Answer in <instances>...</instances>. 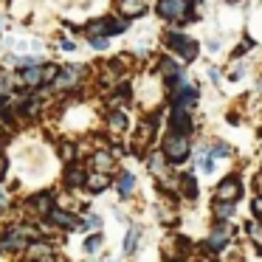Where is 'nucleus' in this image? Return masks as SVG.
I'll return each mask as SVG.
<instances>
[{
	"label": "nucleus",
	"instance_id": "obj_1",
	"mask_svg": "<svg viewBox=\"0 0 262 262\" xmlns=\"http://www.w3.org/2000/svg\"><path fill=\"white\" fill-rule=\"evenodd\" d=\"M161 155L172 164H183L189 158V138L181 133H169V136L161 141Z\"/></svg>",
	"mask_w": 262,
	"mask_h": 262
},
{
	"label": "nucleus",
	"instance_id": "obj_2",
	"mask_svg": "<svg viewBox=\"0 0 262 262\" xmlns=\"http://www.w3.org/2000/svg\"><path fill=\"white\" fill-rule=\"evenodd\" d=\"M124 31H127V20L102 17L88 23V37H113V34H124Z\"/></svg>",
	"mask_w": 262,
	"mask_h": 262
},
{
	"label": "nucleus",
	"instance_id": "obj_3",
	"mask_svg": "<svg viewBox=\"0 0 262 262\" xmlns=\"http://www.w3.org/2000/svg\"><path fill=\"white\" fill-rule=\"evenodd\" d=\"M166 46H169L178 57H183V62H192V59L198 57V42L189 40V37L181 34V31H172V34L166 37Z\"/></svg>",
	"mask_w": 262,
	"mask_h": 262
},
{
	"label": "nucleus",
	"instance_id": "obj_4",
	"mask_svg": "<svg viewBox=\"0 0 262 262\" xmlns=\"http://www.w3.org/2000/svg\"><path fill=\"white\" fill-rule=\"evenodd\" d=\"M158 14L164 20H189V3L186 0H158Z\"/></svg>",
	"mask_w": 262,
	"mask_h": 262
},
{
	"label": "nucleus",
	"instance_id": "obj_5",
	"mask_svg": "<svg viewBox=\"0 0 262 262\" xmlns=\"http://www.w3.org/2000/svg\"><path fill=\"white\" fill-rule=\"evenodd\" d=\"M82 79V68L79 65H71V68H59L57 79H54V88L57 91H71V88H76V82Z\"/></svg>",
	"mask_w": 262,
	"mask_h": 262
},
{
	"label": "nucleus",
	"instance_id": "obj_6",
	"mask_svg": "<svg viewBox=\"0 0 262 262\" xmlns=\"http://www.w3.org/2000/svg\"><path fill=\"white\" fill-rule=\"evenodd\" d=\"M217 200H223V203H234V200L243 194V189H239V181L237 178H226V181H220V186H217Z\"/></svg>",
	"mask_w": 262,
	"mask_h": 262
},
{
	"label": "nucleus",
	"instance_id": "obj_7",
	"mask_svg": "<svg viewBox=\"0 0 262 262\" xmlns=\"http://www.w3.org/2000/svg\"><path fill=\"white\" fill-rule=\"evenodd\" d=\"M228 239H231V226L228 223H217L214 228H211V234H209V248H214V251H220V248H226L228 245Z\"/></svg>",
	"mask_w": 262,
	"mask_h": 262
},
{
	"label": "nucleus",
	"instance_id": "obj_8",
	"mask_svg": "<svg viewBox=\"0 0 262 262\" xmlns=\"http://www.w3.org/2000/svg\"><path fill=\"white\" fill-rule=\"evenodd\" d=\"M26 206H29L34 214L48 217V211L54 209V200H51V194H48V192H37V194H31V198L26 200Z\"/></svg>",
	"mask_w": 262,
	"mask_h": 262
},
{
	"label": "nucleus",
	"instance_id": "obj_9",
	"mask_svg": "<svg viewBox=\"0 0 262 262\" xmlns=\"http://www.w3.org/2000/svg\"><path fill=\"white\" fill-rule=\"evenodd\" d=\"M194 104H198V88H192V85L178 88V91H175V107H181V110H192Z\"/></svg>",
	"mask_w": 262,
	"mask_h": 262
},
{
	"label": "nucleus",
	"instance_id": "obj_10",
	"mask_svg": "<svg viewBox=\"0 0 262 262\" xmlns=\"http://www.w3.org/2000/svg\"><path fill=\"white\" fill-rule=\"evenodd\" d=\"M172 130L181 133V136H186V133L192 130V116H189V110L172 107Z\"/></svg>",
	"mask_w": 262,
	"mask_h": 262
},
{
	"label": "nucleus",
	"instance_id": "obj_11",
	"mask_svg": "<svg viewBox=\"0 0 262 262\" xmlns=\"http://www.w3.org/2000/svg\"><path fill=\"white\" fill-rule=\"evenodd\" d=\"M119 12L124 17H141L147 14V0H119Z\"/></svg>",
	"mask_w": 262,
	"mask_h": 262
},
{
	"label": "nucleus",
	"instance_id": "obj_12",
	"mask_svg": "<svg viewBox=\"0 0 262 262\" xmlns=\"http://www.w3.org/2000/svg\"><path fill=\"white\" fill-rule=\"evenodd\" d=\"M91 164H93V172H104V175H110V169H113V155L107 152V149H99V152H93V158H91Z\"/></svg>",
	"mask_w": 262,
	"mask_h": 262
},
{
	"label": "nucleus",
	"instance_id": "obj_13",
	"mask_svg": "<svg viewBox=\"0 0 262 262\" xmlns=\"http://www.w3.org/2000/svg\"><path fill=\"white\" fill-rule=\"evenodd\" d=\"M155 127H158V121L155 119H144L141 124H138V147H147L149 141L155 138Z\"/></svg>",
	"mask_w": 262,
	"mask_h": 262
},
{
	"label": "nucleus",
	"instance_id": "obj_14",
	"mask_svg": "<svg viewBox=\"0 0 262 262\" xmlns=\"http://www.w3.org/2000/svg\"><path fill=\"white\" fill-rule=\"evenodd\" d=\"M110 183V175H104V172H88L85 178V189H91V192H102V189H107Z\"/></svg>",
	"mask_w": 262,
	"mask_h": 262
},
{
	"label": "nucleus",
	"instance_id": "obj_15",
	"mask_svg": "<svg viewBox=\"0 0 262 262\" xmlns=\"http://www.w3.org/2000/svg\"><path fill=\"white\" fill-rule=\"evenodd\" d=\"M48 220L57 223V226H62V228H74V226H79V220H76L74 214H68V211H62V209H51V211H48Z\"/></svg>",
	"mask_w": 262,
	"mask_h": 262
},
{
	"label": "nucleus",
	"instance_id": "obj_16",
	"mask_svg": "<svg viewBox=\"0 0 262 262\" xmlns=\"http://www.w3.org/2000/svg\"><path fill=\"white\" fill-rule=\"evenodd\" d=\"M85 178H88V175L79 169V166H76V161L68 166V172H65V183H68L71 189H79V186H85Z\"/></svg>",
	"mask_w": 262,
	"mask_h": 262
},
{
	"label": "nucleus",
	"instance_id": "obj_17",
	"mask_svg": "<svg viewBox=\"0 0 262 262\" xmlns=\"http://www.w3.org/2000/svg\"><path fill=\"white\" fill-rule=\"evenodd\" d=\"M20 82H23L26 88L42 85V68H23L20 71Z\"/></svg>",
	"mask_w": 262,
	"mask_h": 262
},
{
	"label": "nucleus",
	"instance_id": "obj_18",
	"mask_svg": "<svg viewBox=\"0 0 262 262\" xmlns=\"http://www.w3.org/2000/svg\"><path fill=\"white\" fill-rule=\"evenodd\" d=\"M136 192V175L133 172H121L119 175V194L121 198H130Z\"/></svg>",
	"mask_w": 262,
	"mask_h": 262
},
{
	"label": "nucleus",
	"instance_id": "obj_19",
	"mask_svg": "<svg viewBox=\"0 0 262 262\" xmlns=\"http://www.w3.org/2000/svg\"><path fill=\"white\" fill-rule=\"evenodd\" d=\"M107 127H110V133H124L127 130V116L121 113V110H113L110 119H107Z\"/></svg>",
	"mask_w": 262,
	"mask_h": 262
},
{
	"label": "nucleus",
	"instance_id": "obj_20",
	"mask_svg": "<svg viewBox=\"0 0 262 262\" xmlns=\"http://www.w3.org/2000/svg\"><path fill=\"white\" fill-rule=\"evenodd\" d=\"M245 231H248V239L256 245V251L262 254V223H259V220L248 223V226H245Z\"/></svg>",
	"mask_w": 262,
	"mask_h": 262
},
{
	"label": "nucleus",
	"instance_id": "obj_21",
	"mask_svg": "<svg viewBox=\"0 0 262 262\" xmlns=\"http://www.w3.org/2000/svg\"><path fill=\"white\" fill-rule=\"evenodd\" d=\"M147 164H149V172H152L155 178H164L166 175V158H164V155H149Z\"/></svg>",
	"mask_w": 262,
	"mask_h": 262
},
{
	"label": "nucleus",
	"instance_id": "obj_22",
	"mask_svg": "<svg viewBox=\"0 0 262 262\" xmlns=\"http://www.w3.org/2000/svg\"><path fill=\"white\" fill-rule=\"evenodd\" d=\"M138 239H141V228H130V231H127V239H124V254H136Z\"/></svg>",
	"mask_w": 262,
	"mask_h": 262
},
{
	"label": "nucleus",
	"instance_id": "obj_23",
	"mask_svg": "<svg viewBox=\"0 0 262 262\" xmlns=\"http://www.w3.org/2000/svg\"><path fill=\"white\" fill-rule=\"evenodd\" d=\"M234 214V203H223V200H214V217L217 220H228V217Z\"/></svg>",
	"mask_w": 262,
	"mask_h": 262
},
{
	"label": "nucleus",
	"instance_id": "obj_24",
	"mask_svg": "<svg viewBox=\"0 0 262 262\" xmlns=\"http://www.w3.org/2000/svg\"><path fill=\"white\" fill-rule=\"evenodd\" d=\"M198 169H203L206 175H209V172L214 169V158L209 155V149H203V152L198 155Z\"/></svg>",
	"mask_w": 262,
	"mask_h": 262
},
{
	"label": "nucleus",
	"instance_id": "obj_25",
	"mask_svg": "<svg viewBox=\"0 0 262 262\" xmlns=\"http://www.w3.org/2000/svg\"><path fill=\"white\" fill-rule=\"evenodd\" d=\"M57 74H59V68H57V65H46V68H42V85H54Z\"/></svg>",
	"mask_w": 262,
	"mask_h": 262
},
{
	"label": "nucleus",
	"instance_id": "obj_26",
	"mask_svg": "<svg viewBox=\"0 0 262 262\" xmlns=\"http://www.w3.org/2000/svg\"><path fill=\"white\" fill-rule=\"evenodd\" d=\"M209 155H211V158H223V155H228V144L214 141V144L209 147Z\"/></svg>",
	"mask_w": 262,
	"mask_h": 262
},
{
	"label": "nucleus",
	"instance_id": "obj_27",
	"mask_svg": "<svg viewBox=\"0 0 262 262\" xmlns=\"http://www.w3.org/2000/svg\"><path fill=\"white\" fill-rule=\"evenodd\" d=\"M59 155H62V161H68V164H74V155H76L74 144H59Z\"/></svg>",
	"mask_w": 262,
	"mask_h": 262
},
{
	"label": "nucleus",
	"instance_id": "obj_28",
	"mask_svg": "<svg viewBox=\"0 0 262 262\" xmlns=\"http://www.w3.org/2000/svg\"><path fill=\"white\" fill-rule=\"evenodd\" d=\"M181 181H183V192H186V198H194V194H198V189H194V178L192 175H183Z\"/></svg>",
	"mask_w": 262,
	"mask_h": 262
},
{
	"label": "nucleus",
	"instance_id": "obj_29",
	"mask_svg": "<svg viewBox=\"0 0 262 262\" xmlns=\"http://www.w3.org/2000/svg\"><path fill=\"white\" fill-rule=\"evenodd\" d=\"M99 245H102V234H93V237H88V239H85V251H88V254H93V251H96Z\"/></svg>",
	"mask_w": 262,
	"mask_h": 262
},
{
	"label": "nucleus",
	"instance_id": "obj_30",
	"mask_svg": "<svg viewBox=\"0 0 262 262\" xmlns=\"http://www.w3.org/2000/svg\"><path fill=\"white\" fill-rule=\"evenodd\" d=\"M85 228H88V231H93V234H99V228H102V217L91 214V217L85 220Z\"/></svg>",
	"mask_w": 262,
	"mask_h": 262
},
{
	"label": "nucleus",
	"instance_id": "obj_31",
	"mask_svg": "<svg viewBox=\"0 0 262 262\" xmlns=\"http://www.w3.org/2000/svg\"><path fill=\"white\" fill-rule=\"evenodd\" d=\"M88 40H91V46L99 48V51H104V48H107V40H104V37H88Z\"/></svg>",
	"mask_w": 262,
	"mask_h": 262
},
{
	"label": "nucleus",
	"instance_id": "obj_32",
	"mask_svg": "<svg viewBox=\"0 0 262 262\" xmlns=\"http://www.w3.org/2000/svg\"><path fill=\"white\" fill-rule=\"evenodd\" d=\"M228 76H231L234 82H237V79H243V76H245V68H243V65H237V68H234V71H231V74H228Z\"/></svg>",
	"mask_w": 262,
	"mask_h": 262
},
{
	"label": "nucleus",
	"instance_id": "obj_33",
	"mask_svg": "<svg viewBox=\"0 0 262 262\" xmlns=\"http://www.w3.org/2000/svg\"><path fill=\"white\" fill-rule=\"evenodd\" d=\"M254 214H256V220L262 217V194H259V198H254Z\"/></svg>",
	"mask_w": 262,
	"mask_h": 262
},
{
	"label": "nucleus",
	"instance_id": "obj_34",
	"mask_svg": "<svg viewBox=\"0 0 262 262\" xmlns=\"http://www.w3.org/2000/svg\"><path fill=\"white\" fill-rule=\"evenodd\" d=\"M3 209H9V194H6V189H0V211Z\"/></svg>",
	"mask_w": 262,
	"mask_h": 262
},
{
	"label": "nucleus",
	"instance_id": "obj_35",
	"mask_svg": "<svg viewBox=\"0 0 262 262\" xmlns=\"http://www.w3.org/2000/svg\"><path fill=\"white\" fill-rule=\"evenodd\" d=\"M59 48H62V51H65V54H68V51H76V46H74V40H62V42H59Z\"/></svg>",
	"mask_w": 262,
	"mask_h": 262
},
{
	"label": "nucleus",
	"instance_id": "obj_36",
	"mask_svg": "<svg viewBox=\"0 0 262 262\" xmlns=\"http://www.w3.org/2000/svg\"><path fill=\"white\" fill-rule=\"evenodd\" d=\"M209 74H211V82H220V71H217V68H211Z\"/></svg>",
	"mask_w": 262,
	"mask_h": 262
},
{
	"label": "nucleus",
	"instance_id": "obj_37",
	"mask_svg": "<svg viewBox=\"0 0 262 262\" xmlns=\"http://www.w3.org/2000/svg\"><path fill=\"white\" fill-rule=\"evenodd\" d=\"M3 164H6V161H3V149H0V175H3Z\"/></svg>",
	"mask_w": 262,
	"mask_h": 262
},
{
	"label": "nucleus",
	"instance_id": "obj_38",
	"mask_svg": "<svg viewBox=\"0 0 262 262\" xmlns=\"http://www.w3.org/2000/svg\"><path fill=\"white\" fill-rule=\"evenodd\" d=\"M0 29H3V17H0Z\"/></svg>",
	"mask_w": 262,
	"mask_h": 262
},
{
	"label": "nucleus",
	"instance_id": "obj_39",
	"mask_svg": "<svg viewBox=\"0 0 262 262\" xmlns=\"http://www.w3.org/2000/svg\"><path fill=\"white\" fill-rule=\"evenodd\" d=\"M228 3H239V0H228Z\"/></svg>",
	"mask_w": 262,
	"mask_h": 262
},
{
	"label": "nucleus",
	"instance_id": "obj_40",
	"mask_svg": "<svg viewBox=\"0 0 262 262\" xmlns=\"http://www.w3.org/2000/svg\"><path fill=\"white\" fill-rule=\"evenodd\" d=\"M186 3H198V0H186Z\"/></svg>",
	"mask_w": 262,
	"mask_h": 262
},
{
	"label": "nucleus",
	"instance_id": "obj_41",
	"mask_svg": "<svg viewBox=\"0 0 262 262\" xmlns=\"http://www.w3.org/2000/svg\"><path fill=\"white\" fill-rule=\"evenodd\" d=\"M0 138H3V130H0Z\"/></svg>",
	"mask_w": 262,
	"mask_h": 262
},
{
	"label": "nucleus",
	"instance_id": "obj_42",
	"mask_svg": "<svg viewBox=\"0 0 262 262\" xmlns=\"http://www.w3.org/2000/svg\"><path fill=\"white\" fill-rule=\"evenodd\" d=\"M259 223H262V217H259Z\"/></svg>",
	"mask_w": 262,
	"mask_h": 262
}]
</instances>
